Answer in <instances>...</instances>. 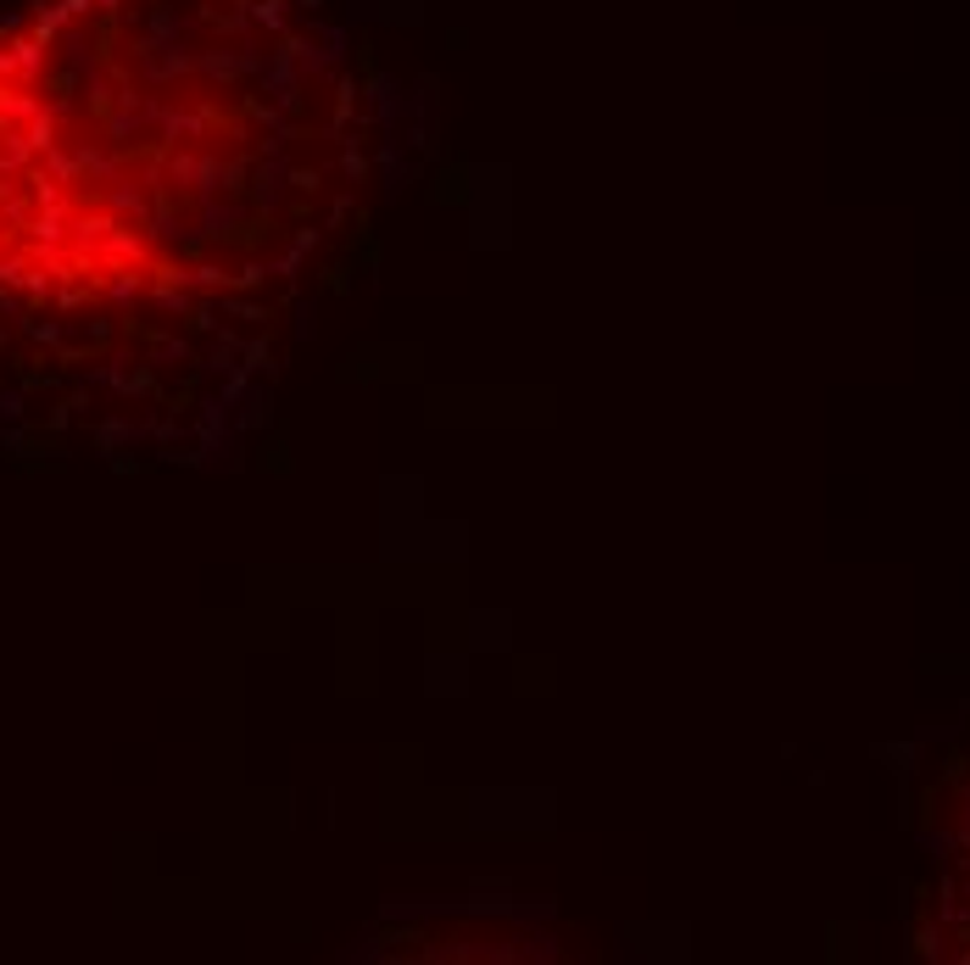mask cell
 Listing matches in <instances>:
<instances>
[{
	"mask_svg": "<svg viewBox=\"0 0 970 965\" xmlns=\"http://www.w3.org/2000/svg\"><path fill=\"white\" fill-rule=\"evenodd\" d=\"M279 101L263 0H39L0 23V290H162L168 229Z\"/></svg>",
	"mask_w": 970,
	"mask_h": 965,
	"instance_id": "obj_1",
	"label": "cell"
}]
</instances>
